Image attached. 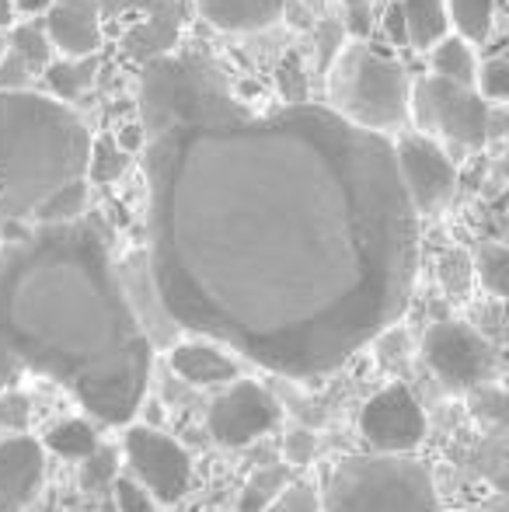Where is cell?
I'll return each instance as SVG.
<instances>
[{
    "label": "cell",
    "mask_w": 509,
    "mask_h": 512,
    "mask_svg": "<svg viewBox=\"0 0 509 512\" xmlns=\"http://www.w3.org/2000/svg\"><path fill=\"white\" fill-rule=\"evenodd\" d=\"M325 512H440L433 471L408 453H363L332 464Z\"/></svg>",
    "instance_id": "3"
},
{
    "label": "cell",
    "mask_w": 509,
    "mask_h": 512,
    "mask_svg": "<svg viewBox=\"0 0 509 512\" xmlns=\"http://www.w3.org/2000/svg\"><path fill=\"white\" fill-rule=\"evenodd\" d=\"M112 492H116V506L119 512H157V502L147 488L136 478H112Z\"/></svg>",
    "instance_id": "30"
},
{
    "label": "cell",
    "mask_w": 509,
    "mask_h": 512,
    "mask_svg": "<svg viewBox=\"0 0 509 512\" xmlns=\"http://www.w3.org/2000/svg\"><path fill=\"white\" fill-rule=\"evenodd\" d=\"M279 422V401L255 380H238L206 411V429L220 446H248Z\"/></svg>",
    "instance_id": "10"
},
{
    "label": "cell",
    "mask_w": 509,
    "mask_h": 512,
    "mask_svg": "<svg viewBox=\"0 0 509 512\" xmlns=\"http://www.w3.org/2000/svg\"><path fill=\"white\" fill-rule=\"evenodd\" d=\"M140 112L150 283L171 314L314 359L401 314L419 213L384 133L328 105L258 112L210 53L150 60Z\"/></svg>",
    "instance_id": "1"
},
{
    "label": "cell",
    "mask_w": 509,
    "mask_h": 512,
    "mask_svg": "<svg viewBox=\"0 0 509 512\" xmlns=\"http://www.w3.org/2000/svg\"><path fill=\"white\" fill-rule=\"evenodd\" d=\"M475 415L478 418H489V422H503L506 418V401L499 391H489V387L482 384V394L475 398Z\"/></svg>",
    "instance_id": "34"
},
{
    "label": "cell",
    "mask_w": 509,
    "mask_h": 512,
    "mask_svg": "<svg viewBox=\"0 0 509 512\" xmlns=\"http://www.w3.org/2000/svg\"><path fill=\"white\" fill-rule=\"evenodd\" d=\"M32 77V70L18 60L14 53L0 56V91H18L25 88V81Z\"/></svg>",
    "instance_id": "33"
},
{
    "label": "cell",
    "mask_w": 509,
    "mask_h": 512,
    "mask_svg": "<svg viewBox=\"0 0 509 512\" xmlns=\"http://www.w3.org/2000/svg\"><path fill=\"white\" fill-rule=\"evenodd\" d=\"M360 436L374 453H412L426 439V411L408 384H387L360 411Z\"/></svg>",
    "instance_id": "9"
},
{
    "label": "cell",
    "mask_w": 509,
    "mask_h": 512,
    "mask_svg": "<svg viewBox=\"0 0 509 512\" xmlns=\"http://www.w3.org/2000/svg\"><path fill=\"white\" fill-rule=\"evenodd\" d=\"M11 53L18 56L21 63H25L32 74H39V70L49 67V53H53V42H49V35L42 32V28L35 25H21L14 28L11 35Z\"/></svg>",
    "instance_id": "24"
},
{
    "label": "cell",
    "mask_w": 509,
    "mask_h": 512,
    "mask_svg": "<svg viewBox=\"0 0 509 512\" xmlns=\"http://www.w3.org/2000/svg\"><path fill=\"white\" fill-rule=\"evenodd\" d=\"M46 11V35L63 56L81 60L98 53L102 46L98 0H49Z\"/></svg>",
    "instance_id": "12"
},
{
    "label": "cell",
    "mask_w": 509,
    "mask_h": 512,
    "mask_svg": "<svg viewBox=\"0 0 509 512\" xmlns=\"http://www.w3.org/2000/svg\"><path fill=\"white\" fill-rule=\"evenodd\" d=\"M42 446L67 460H84L98 446V436L84 418H63V422H56L53 429L46 432V443Z\"/></svg>",
    "instance_id": "19"
},
{
    "label": "cell",
    "mask_w": 509,
    "mask_h": 512,
    "mask_svg": "<svg viewBox=\"0 0 509 512\" xmlns=\"http://www.w3.org/2000/svg\"><path fill=\"white\" fill-rule=\"evenodd\" d=\"M436 279H440L443 293L450 300H464L475 286V262L464 248H450L440 255V265H436Z\"/></svg>",
    "instance_id": "21"
},
{
    "label": "cell",
    "mask_w": 509,
    "mask_h": 512,
    "mask_svg": "<svg viewBox=\"0 0 509 512\" xmlns=\"http://www.w3.org/2000/svg\"><path fill=\"white\" fill-rule=\"evenodd\" d=\"M447 18L464 42H485L492 32V0H447Z\"/></svg>",
    "instance_id": "20"
},
{
    "label": "cell",
    "mask_w": 509,
    "mask_h": 512,
    "mask_svg": "<svg viewBox=\"0 0 509 512\" xmlns=\"http://www.w3.org/2000/svg\"><path fill=\"white\" fill-rule=\"evenodd\" d=\"M11 18H14V4L11 0H0V28L11 25Z\"/></svg>",
    "instance_id": "38"
},
{
    "label": "cell",
    "mask_w": 509,
    "mask_h": 512,
    "mask_svg": "<svg viewBox=\"0 0 509 512\" xmlns=\"http://www.w3.org/2000/svg\"><path fill=\"white\" fill-rule=\"evenodd\" d=\"M485 112L489 102L468 84L443 81V77H422L408 95V115L415 119L419 133H429L443 143L450 157H464L485 147Z\"/></svg>",
    "instance_id": "5"
},
{
    "label": "cell",
    "mask_w": 509,
    "mask_h": 512,
    "mask_svg": "<svg viewBox=\"0 0 509 512\" xmlns=\"http://www.w3.org/2000/svg\"><path fill=\"white\" fill-rule=\"evenodd\" d=\"M0 56H4V39H0Z\"/></svg>",
    "instance_id": "41"
},
{
    "label": "cell",
    "mask_w": 509,
    "mask_h": 512,
    "mask_svg": "<svg viewBox=\"0 0 509 512\" xmlns=\"http://www.w3.org/2000/svg\"><path fill=\"white\" fill-rule=\"evenodd\" d=\"M370 0H349V7H367Z\"/></svg>",
    "instance_id": "40"
},
{
    "label": "cell",
    "mask_w": 509,
    "mask_h": 512,
    "mask_svg": "<svg viewBox=\"0 0 509 512\" xmlns=\"http://www.w3.org/2000/svg\"><path fill=\"white\" fill-rule=\"evenodd\" d=\"M91 133L60 98L0 91V223H67L88 213Z\"/></svg>",
    "instance_id": "2"
},
{
    "label": "cell",
    "mask_w": 509,
    "mask_h": 512,
    "mask_svg": "<svg viewBox=\"0 0 509 512\" xmlns=\"http://www.w3.org/2000/svg\"><path fill=\"white\" fill-rule=\"evenodd\" d=\"M286 485H290V467L286 464L258 467L252 478L245 481V488H241L238 512H265L279 499V492H283Z\"/></svg>",
    "instance_id": "17"
},
{
    "label": "cell",
    "mask_w": 509,
    "mask_h": 512,
    "mask_svg": "<svg viewBox=\"0 0 509 512\" xmlns=\"http://www.w3.org/2000/svg\"><path fill=\"white\" fill-rule=\"evenodd\" d=\"M398 175L415 213H440L454 199L457 161L429 133H405L394 143Z\"/></svg>",
    "instance_id": "8"
},
{
    "label": "cell",
    "mask_w": 509,
    "mask_h": 512,
    "mask_svg": "<svg viewBox=\"0 0 509 512\" xmlns=\"http://www.w3.org/2000/svg\"><path fill=\"white\" fill-rule=\"evenodd\" d=\"M46 478V446L39 439L4 436L0 439V512H25L39 495Z\"/></svg>",
    "instance_id": "11"
},
{
    "label": "cell",
    "mask_w": 509,
    "mask_h": 512,
    "mask_svg": "<svg viewBox=\"0 0 509 512\" xmlns=\"http://www.w3.org/2000/svg\"><path fill=\"white\" fill-rule=\"evenodd\" d=\"M171 370L192 387H213V384H231L241 377V366L234 363L227 352L206 342H182L171 349L168 356Z\"/></svg>",
    "instance_id": "13"
},
{
    "label": "cell",
    "mask_w": 509,
    "mask_h": 512,
    "mask_svg": "<svg viewBox=\"0 0 509 512\" xmlns=\"http://www.w3.org/2000/svg\"><path fill=\"white\" fill-rule=\"evenodd\" d=\"M321 453V439L311 429H290L283 436V464L286 467H307Z\"/></svg>",
    "instance_id": "27"
},
{
    "label": "cell",
    "mask_w": 509,
    "mask_h": 512,
    "mask_svg": "<svg viewBox=\"0 0 509 512\" xmlns=\"http://www.w3.org/2000/svg\"><path fill=\"white\" fill-rule=\"evenodd\" d=\"M433 70L436 77H443V81H454V84H468V88H475V53H471L468 42L457 35V39H450V35H443L440 42L433 46Z\"/></svg>",
    "instance_id": "16"
},
{
    "label": "cell",
    "mask_w": 509,
    "mask_h": 512,
    "mask_svg": "<svg viewBox=\"0 0 509 512\" xmlns=\"http://www.w3.org/2000/svg\"><path fill=\"white\" fill-rule=\"evenodd\" d=\"M203 18L224 32H262L286 14V0H196Z\"/></svg>",
    "instance_id": "14"
},
{
    "label": "cell",
    "mask_w": 509,
    "mask_h": 512,
    "mask_svg": "<svg viewBox=\"0 0 509 512\" xmlns=\"http://www.w3.org/2000/svg\"><path fill=\"white\" fill-rule=\"evenodd\" d=\"M46 81L53 88V95L60 98H77L91 81H95V60H84L74 63V60H60V63H49L46 67Z\"/></svg>",
    "instance_id": "22"
},
{
    "label": "cell",
    "mask_w": 509,
    "mask_h": 512,
    "mask_svg": "<svg viewBox=\"0 0 509 512\" xmlns=\"http://www.w3.org/2000/svg\"><path fill=\"white\" fill-rule=\"evenodd\" d=\"M32 422V401L25 391H0V432L4 436H18L28 432Z\"/></svg>",
    "instance_id": "26"
},
{
    "label": "cell",
    "mask_w": 509,
    "mask_h": 512,
    "mask_svg": "<svg viewBox=\"0 0 509 512\" xmlns=\"http://www.w3.org/2000/svg\"><path fill=\"white\" fill-rule=\"evenodd\" d=\"M304 70H300L297 56H286L279 67V91L286 95V102H304Z\"/></svg>",
    "instance_id": "32"
},
{
    "label": "cell",
    "mask_w": 509,
    "mask_h": 512,
    "mask_svg": "<svg viewBox=\"0 0 509 512\" xmlns=\"http://www.w3.org/2000/svg\"><path fill=\"white\" fill-rule=\"evenodd\" d=\"M475 262V276H482V286L492 293L496 300L506 297V276H509V255L503 244H482L478 248V258Z\"/></svg>",
    "instance_id": "25"
},
{
    "label": "cell",
    "mask_w": 509,
    "mask_h": 512,
    "mask_svg": "<svg viewBox=\"0 0 509 512\" xmlns=\"http://www.w3.org/2000/svg\"><path fill=\"white\" fill-rule=\"evenodd\" d=\"M25 14H42L49 7V0H14Z\"/></svg>",
    "instance_id": "37"
},
{
    "label": "cell",
    "mask_w": 509,
    "mask_h": 512,
    "mask_svg": "<svg viewBox=\"0 0 509 512\" xmlns=\"http://www.w3.org/2000/svg\"><path fill=\"white\" fill-rule=\"evenodd\" d=\"M123 453L133 478L154 495L157 506H175L192 485V460L178 439L164 436L154 425H129Z\"/></svg>",
    "instance_id": "6"
},
{
    "label": "cell",
    "mask_w": 509,
    "mask_h": 512,
    "mask_svg": "<svg viewBox=\"0 0 509 512\" xmlns=\"http://www.w3.org/2000/svg\"><path fill=\"white\" fill-rule=\"evenodd\" d=\"M422 356L450 391H475L496 373L492 345L464 321H436L422 338Z\"/></svg>",
    "instance_id": "7"
},
{
    "label": "cell",
    "mask_w": 509,
    "mask_h": 512,
    "mask_svg": "<svg viewBox=\"0 0 509 512\" xmlns=\"http://www.w3.org/2000/svg\"><path fill=\"white\" fill-rule=\"evenodd\" d=\"M401 21L405 42L415 49H433L443 35H450L447 0H401Z\"/></svg>",
    "instance_id": "15"
},
{
    "label": "cell",
    "mask_w": 509,
    "mask_h": 512,
    "mask_svg": "<svg viewBox=\"0 0 509 512\" xmlns=\"http://www.w3.org/2000/svg\"><path fill=\"white\" fill-rule=\"evenodd\" d=\"M126 168H129L126 150L119 147L112 136H98V140H91V157H88V178L91 182L109 185V182H116Z\"/></svg>",
    "instance_id": "23"
},
{
    "label": "cell",
    "mask_w": 509,
    "mask_h": 512,
    "mask_svg": "<svg viewBox=\"0 0 509 512\" xmlns=\"http://www.w3.org/2000/svg\"><path fill=\"white\" fill-rule=\"evenodd\" d=\"M328 67V108L349 119L353 126L391 133L408 119V81L405 67L374 46L353 39L335 49Z\"/></svg>",
    "instance_id": "4"
},
{
    "label": "cell",
    "mask_w": 509,
    "mask_h": 512,
    "mask_svg": "<svg viewBox=\"0 0 509 512\" xmlns=\"http://www.w3.org/2000/svg\"><path fill=\"white\" fill-rule=\"evenodd\" d=\"M116 478V450L112 446H95V450L84 457V488H98V485H112Z\"/></svg>",
    "instance_id": "31"
},
{
    "label": "cell",
    "mask_w": 509,
    "mask_h": 512,
    "mask_svg": "<svg viewBox=\"0 0 509 512\" xmlns=\"http://www.w3.org/2000/svg\"><path fill=\"white\" fill-rule=\"evenodd\" d=\"M265 512H325V509H321V495L307 481H290Z\"/></svg>",
    "instance_id": "29"
},
{
    "label": "cell",
    "mask_w": 509,
    "mask_h": 512,
    "mask_svg": "<svg viewBox=\"0 0 509 512\" xmlns=\"http://www.w3.org/2000/svg\"><path fill=\"white\" fill-rule=\"evenodd\" d=\"M475 512H506V499L499 495V499H492V502H485L482 509H475Z\"/></svg>",
    "instance_id": "39"
},
{
    "label": "cell",
    "mask_w": 509,
    "mask_h": 512,
    "mask_svg": "<svg viewBox=\"0 0 509 512\" xmlns=\"http://www.w3.org/2000/svg\"><path fill=\"white\" fill-rule=\"evenodd\" d=\"M475 84L482 88L478 95H482L485 102H506V98H509V63H506V56H492V60L482 67V74H475Z\"/></svg>",
    "instance_id": "28"
},
{
    "label": "cell",
    "mask_w": 509,
    "mask_h": 512,
    "mask_svg": "<svg viewBox=\"0 0 509 512\" xmlns=\"http://www.w3.org/2000/svg\"><path fill=\"white\" fill-rule=\"evenodd\" d=\"M506 122H509V115H506L503 102L489 105V112H485V140H492V143L503 140V136H506Z\"/></svg>",
    "instance_id": "35"
},
{
    "label": "cell",
    "mask_w": 509,
    "mask_h": 512,
    "mask_svg": "<svg viewBox=\"0 0 509 512\" xmlns=\"http://www.w3.org/2000/svg\"><path fill=\"white\" fill-rule=\"evenodd\" d=\"M387 25H391V39H405V21H401V7H391V18H387Z\"/></svg>",
    "instance_id": "36"
},
{
    "label": "cell",
    "mask_w": 509,
    "mask_h": 512,
    "mask_svg": "<svg viewBox=\"0 0 509 512\" xmlns=\"http://www.w3.org/2000/svg\"><path fill=\"white\" fill-rule=\"evenodd\" d=\"M178 39V11H157L147 25H140L133 35H129V49L143 60H157V56L171 53Z\"/></svg>",
    "instance_id": "18"
}]
</instances>
